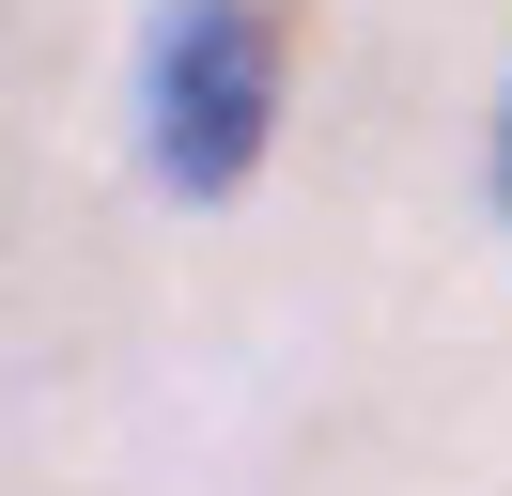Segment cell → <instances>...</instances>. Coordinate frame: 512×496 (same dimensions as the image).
Returning a JSON list of instances; mask_svg holds the SVG:
<instances>
[{"label": "cell", "instance_id": "6da1fadb", "mask_svg": "<svg viewBox=\"0 0 512 496\" xmlns=\"http://www.w3.org/2000/svg\"><path fill=\"white\" fill-rule=\"evenodd\" d=\"M280 62L295 16L280 0H171L140 31V155H156L171 202H233L280 140Z\"/></svg>", "mask_w": 512, "mask_h": 496}, {"label": "cell", "instance_id": "7a4b0ae2", "mask_svg": "<svg viewBox=\"0 0 512 496\" xmlns=\"http://www.w3.org/2000/svg\"><path fill=\"white\" fill-rule=\"evenodd\" d=\"M497 202H512V109H497Z\"/></svg>", "mask_w": 512, "mask_h": 496}]
</instances>
